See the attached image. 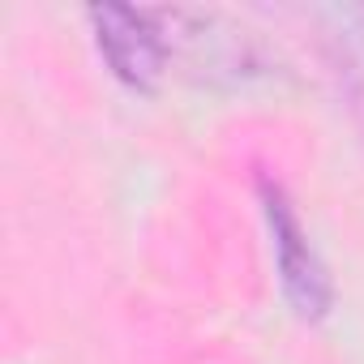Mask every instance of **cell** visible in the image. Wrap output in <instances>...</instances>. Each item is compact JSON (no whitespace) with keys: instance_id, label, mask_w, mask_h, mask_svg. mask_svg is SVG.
I'll use <instances>...</instances> for the list:
<instances>
[{"instance_id":"1","label":"cell","mask_w":364,"mask_h":364,"mask_svg":"<svg viewBox=\"0 0 364 364\" xmlns=\"http://www.w3.org/2000/svg\"><path fill=\"white\" fill-rule=\"evenodd\" d=\"M262 193V215H266V232H270V253H274V270H279V287L291 304V313L300 321H326L334 309V279L326 270V262L317 257V249L309 245L296 206L287 202L283 185L274 180H257Z\"/></svg>"},{"instance_id":"3","label":"cell","mask_w":364,"mask_h":364,"mask_svg":"<svg viewBox=\"0 0 364 364\" xmlns=\"http://www.w3.org/2000/svg\"><path fill=\"white\" fill-rule=\"evenodd\" d=\"M343 22L347 31V77H351V95H355V112L364 116V9H347Z\"/></svg>"},{"instance_id":"2","label":"cell","mask_w":364,"mask_h":364,"mask_svg":"<svg viewBox=\"0 0 364 364\" xmlns=\"http://www.w3.org/2000/svg\"><path fill=\"white\" fill-rule=\"evenodd\" d=\"M86 18H90L99 56L129 90H154L163 82L171 48L159 26L163 22L159 14H146L133 5H95Z\"/></svg>"}]
</instances>
